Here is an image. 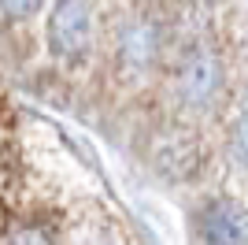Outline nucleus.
I'll return each instance as SVG.
<instances>
[{
  "label": "nucleus",
  "instance_id": "nucleus-2",
  "mask_svg": "<svg viewBox=\"0 0 248 245\" xmlns=\"http://www.w3.org/2000/svg\"><path fill=\"white\" fill-rule=\"evenodd\" d=\"M26 163H30V145H26L19 112H15L8 89L0 86V230H4L11 208L19 201Z\"/></svg>",
  "mask_w": 248,
  "mask_h": 245
},
{
  "label": "nucleus",
  "instance_id": "nucleus-3",
  "mask_svg": "<svg viewBox=\"0 0 248 245\" xmlns=\"http://www.w3.org/2000/svg\"><path fill=\"white\" fill-rule=\"evenodd\" d=\"M48 41L63 56H78L89 45V8L85 0H60L48 19Z\"/></svg>",
  "mask_w": 248,
  "mask_h": 245
},
{
  "label": "nucleus",
  "instance_id": "nucleus-5",
  "mask_svg": "<svg viewBox=\"0 0 248 245\" xmlns=\"http://www.w3.org/2000/svg\"><path fill=\"white\" fill-rule=\"evenodd\" d=\"M0 8L8 11L11 19H26V15H33L41 8V0H0Z\"/></svg>",
  "mask_w": 248,
  "mask_h": 245
},
{
  "label": "nucleus",
  "instance_id": "nucleus-4",
  "mask_svg": "<svg viewBox=\"0 0 248 245\" xmlns=\"http://www.w3.org/2000/svg\"><path fill=\"white\" fill-rule=\"evenodd\" d=\"M200 227L207 234V245H245L248 242V219L230 201H218L215 208H207V219Z\"/></svg>",
  "mask_w": 248,
  "mask_h": 245
},
{
  "label": "nucleus",
  "instance_id": "nucleus-1",
  "mask_svg": "<svg viewBox=\"0 0 248 245\" xmlns=\"http://www.w3.org/2000/svg\"><path fill=\"white\" fill-rule=\"evenodd\" d=\"M0 245H145V238L89 178L30 156Z\"/></svg>",
  "mask_w": 248,
  "mask_h": 245
}]
</instances>
